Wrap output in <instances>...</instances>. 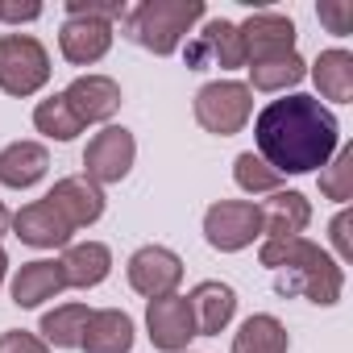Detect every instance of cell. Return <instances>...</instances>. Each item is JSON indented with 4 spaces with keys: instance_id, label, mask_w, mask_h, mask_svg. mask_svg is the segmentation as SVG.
<instances>
[{
    "instance_id": "obj_1",
    "label": "cell",
    "mask_w": 353,
    "mask_h": 353,
    "mask_svg": "<svg viewBox=\"0 0 353 353\" xmlns=\"http://www.w3.org/2000/svg\"><path fill=\"white\" fill-rule=\"evenodd\" d=\"M258 158L274 166L279 174H312L324 170L328 158L341 145V125L332 108H324L316 96L291 92L283 100H270L254 121Z\"/></svg>"
},
{
    "instance_id": "obj_2",
    "label": "cell",
    "mask_w": 353,
    "mask_h": 353,
    "mask_svg": "<svg viewBox=\"0 0 353 353\" xmlns=\"http://www.w3.org/2000/svg\"><path fill=\"white\" fill-rule=\"evenodd\" d=\"M258 258L266 270H274L279 295H303L316 307H332L345 291V270L341 262L320 250L307 237H287V241H262Z\"/></svg>"
},
{
    "instance_id": "obj_3",
    "label": "cell",
    "mask_w": 353,
    "mask_h": 353,
    "mask_svg": "<svg viewBox=\"0 0 353 353\" xmlns=\"http://www.w3.org/2000/svg\"><path fill=\"white\" fill-rule=\"evenodd\" d=\"M204 13L208 9L200 0H141L137 9L125 13V30L141 50L166 59L183 46V38L204 21Z\"/></svg>"
},
{
    "instance_id": "obj_4",
    "label": "cell",
    "mask_w": 353,
    "mask_h": 353,
    "mask_svg": "<svg viewBox=\"0 0 353 353\" xmlns=\"http://www.w3.org/2000/svg\"><path fill=\"white\" fill-rule=\"evenodd\" d=\"M50 83V54L34 34H0V92L38 96Z\"/></svg>"
},
{
    "instance_id": "obj_5",
    "label": "cell",
    "mask_w": 353,
    "mask_h": 353,
    "mask_svg": "<svg viewBox=\"0 0 353 353\" xmlns=\"http://www.w3.org/2000/svg\"><path fill=\"white\" fill-rule=\"evenodd\" d=\"M254 117V92L237 79H212L196 92V121L204 133L233 137Z\"/></svg>"
},
{
    "instance_id": "obj_6",
    "label": "cell",
    "mask_w": 353,
    "mask_h": 353,
    "mask_svg": "<svg viewBox=\"0 0 353 353\" xmlns=\"http://www.w3.org/2000/svg\"><path fill=\"white\" fill-rule=\"evenodd\" d=\"M204 237H208V245L221 250V254L250 250V245L262 237L258 204H254V200H216V204L204 212Z\"/></svg>"
},
{
    "instance_id": "obj_7",
    "label": "cell",
    "mask_w": 353,
    "mask_h": 353,
    "mask_svg": "<svg viewBox=\"0 0 353 353\" xmlns=\"http://www.w3.org/2000/svg\"><path fill=\"white\" fill-rule=\"evenodd\" d=\"M133 158H137V141L125 125H104L88 150H83V179H92L96 188H108V183H121L125 174L133 170Z\"/></svg>"
},
{
    "instance_id": "obj_8",
    "label": "cell",
    "mask_w": 353,
    "mask_h": 353,
    "mask_svg": "<svg viewBox=\"0 0 353 353\" xmlns=\"http://www.w3.org/2000/svg\"><path fill=\"white\" fill-rule=\"evenodd\" d=\"M129 287L145 299H162V295H179V283H183V258L166 250V245H141L133 250L129 266Z\"/></svg>"
},
{
    "instance_id": "obj_9",
    "label": "cell",
    "mask_w": 353,
    "mask_h": 353,
    "mask_svg": "<svg viewBox=\"0 0 353 353\" xmlns=\"http://www.w3.org/2000/svg\"><path fill=\"white\" fill-rule=\"evenodd\" d=\"M145 332L158 353H188L196 336V320L188 307V295H162L145 303Z\"/></svg>"
},
{
    "instance_id": "obj_10",
    "label": "cell",
    "mask_w": 353,
    "mask_h": 353,
    "mask_svg": "<svg viewBox=\"0 0 353 353\" xmlns=\"http://www.w3.org/2000/svg\"><path fill=\"white\" fill-rule=\"evenodd\" d=\"M237 34L245 46V67L279 59V54H295V21L283 13H250L237 26Z\"/></svg>"
},
{
    "instance_id": "obj_11",
    "label": "cell",
    "mask_w": 353,
    "mask_h": 353,
    "mask_svg": "<svg viewBox=\"0 0 353 353\" xmlns=\"http://www.w3.org/2000/svg\"><path fill=\"white\" fill-rule=\"evenodd\" d=\"M188 67H192V71H204V67L237 71V67H245V46H241L237 26L225 21V17H212V21L196 34V42L188 46Z\"/></svg>"
},
{
    "instance_id": "obj_12",
    "label": "cell",
    "mask_w": 353,
    "mask_h": 353,
    "mask_svg": "<svg viewBox=\"0 0 353 353\" xmlns=\"http://www.w3.org/2000/svg\"><path fill=\"white\" fill-rule=\"evenodd\" d=\"M63 100L71 104V112L79 117V125H104L121 108V83L112 75H79V79L67 83Z\"/></svg>"
},
{
    "instance_id": "obj_13",
    "label": "cell",
    "mask_w": 353,
    "mask_h": 353,
    "mask_svg": "<svg viewBox=\"0 0 353 353\" xmlns=\"http://www.w3.org/2000/svg\"><path fill=\"white\" fill-rule=\"evenodd\" d=\"M46 200L71 229H88V225H96L104 216V188H96L92 179H83V174L59 179Z\"/></svg>"
},
{
    "instance_id": "obj_14",
    "label": "cell",
    "mask_w": 353,
    "mask_h": 353,
    "mask_svg": "<svg viewBox=\"0 0 353 353\" xmlns=\"http://www.w3.org/2000/svg\"><path fill=\"white\" fill-rule=\"evenodd\" d=\"M188 307H192V320H196V336H221L237 316V291L221 279H204V283L192 287Z\"/></svg>"
},
{
    "instance_id": "obj_15",
    "label": "cell",
    "mask_w": 353,
    "mask_h": 353,
    "mask_svg": "<svg viewBox=\"0 0 353 353\" xmlns=\"http://www.w3.org/2000/svg\"><path fill=\"white\" fill-rule=\"evenodd\" d=\"M13 237L17 241H26V245H34V250H63V245H71V225L50 208V200L42 196V200H34V204H26L21 212H13Z\"/></svg>"
},
{
    "instance_id": "obj_16",
    "label": "cell",
    "mask_w": 353,
    "mask_h": 353,
    "mask_svg": "<svg viewBox=\"0 0 353 353\" xmlns=\"http://www.w3.org/2000/svg\"><path fill=\"white\" fill-rule=\"evenodd\" d=\"M262 216V237L266 241H287V237H303V229L312 225V204L303 192H270V200L258 204Z\"/></svg>"
},
{
    "instance_id": "obj_17",
    "label": "cell",
    "mask_w": 353,
    "mask_h": 353,
    "mask_svg": "<svg viewBox=\"0 0 353 353\" xmlns=\"http://www.w3.org/2000/svg\"><path fill=\"white\" fill-rule=\"evenodd\" d=\"M59 50L71 67H92L112 50V26L92 17H67L59 30Z\"/></svg>"
},
{
    "instance_id": "obj_18",
    "label": "cell",
    "mask_w": 353,
    "mask_h": 353,
    "mask_svg": "<svg viewBox=\"0 0 353 353\" xmlns=\"http://www.w3.org/2000/svg\"><path fill=\"white\" fill-rule=\"evenodd\" d=\"M9 291H13V303H17V307H42L46 299H54V295L67 291L63 266H59L54 258H34V262L17 266Z\"/></svg>"
},
{
    "instance_id": "obj_19",
    "label": "cell",
    "mask_w": 353,
    "mask_h": 353,
    "mask_svg": "<svg viewBox=\"0 0 353 353\" xmlns=\"http://www.w3.org/2000/svg\"><path fill=\"white\" fill-rule=\"evenodd\" d=\"M46 170H50V150L42 141H13L0 150V183L13 192L34 188L38 179H46Z\"/></svg>"
},
{
    "instance_id": "obj_20",
    "label": "cell",
    "mask_w": 353,
    "mask_h": 353,
    "mask_svg": "<svg viewBox=\"0 0 353 353\" xmlns=\"http://www.w3.org/2000/svg\"><path fill=\"white\" fill-rule=\"evenodd\" d=\"M59 266H63V283L67 287L88 291V287H100L112 274V250L104 241H79V245H67Z\"/></svg>"
},
{
    "instance_id": "obj_21",
    "label": "cell",
    "mask_w": 353,
    "mask_h": 353,
    "mask_svg": "<svg viewBox=\"0 0 353 353\" xmlns=\"http://www.w3.org/2000/svg\"><path fill=\"white\" fill-rule=\"evenodd\" d=\"M133 316L121 312V307H100L92 312L88 328H83V341L79 349L83 353H129L133 349Z\"/></svg>"
},
{
    "instance_id": "obj_22",
    "label": "cell",
    "mask_w": 353,
    "mask_h": 353,
    "mask_svg": "<svg viewBox=\"0 0 353 353\" xmlns=\"http://www.w3.org/2000/svg\"><path fill=\"white\" fill-rule=\"evenodd\" d=\"M307 75H312L316 88H320L316 100H332V104H349V100H353V54H349V50H341V46L324 50V54L312 63Z\"/></svg>"
},
{
    "instance_id": "obj_23",
    "label": "cell",
    "mask_w": 353,
    "mask_h": 353,
    "mask_svg": "<svg viewBox=\"0 0 353 353\" xmlns=\"http://www.w3.org/2000/svg\"><path fill=\"white\" fill-rule=\"evenodd\" d=\"M287 349H291V336L283 320L266 312L241 320V328L233 332V353H287Z\"/></svg>"
},
{
    "instance_id": "obj_24",
    "label": "cell",
    "mask_w": 353,
    "mask_h": 353,
    "mask_svg": "<svg viewBox=\"0 0 353 353\" xmlns=\"http://www.w3.org/2000/svg\"><path fill=\"white\" fill-rule=\"evenodd\" d=\"M88 320H92V307H88V303H59V307H50V312L42 316V328H38V332H42V341L54 345V349H79Z\"/></svg>"
},
{
    "instance_id": "obj_25",
    "label": "cell",
    "mask_w": 353,
    "mask_h": 353,
    "mask_svg": "<svg viewBox=\"0 0 353 353\" xmlns=\"http://www.w3.org/2000/svg\"><path fill=\"white\" fill-rule=\"evenodd\" d=\"M307 79V63L299 54H279L266 63H250V92H287Z\"/></svg>"
},
{
    "instance_id": "obj_26",
    "label": "cell",
    "mask_w": 353,
    "mask_h": 353,
    "mask_svg": "<svg viewBox=\"0 0 353 353\" xmlns=\"http://www.w3.org/2000/svg\"><path fill=\"white\" fill-rule=\"evenodd\" d=\"M34 129H38L42 137H50V141H75V137L83 133V125H79V117L71 112V104L63 100V92L38 100V108H34Z\"/></svg>"
},
{
    "instance_id": "obj_27",
    "label": "cell",
    "mask_w": 353,
    "mask_h": 353,
    "mask_svg": "<svg viewBox=\"0 0 353 353\" xmlns=\"http://www.w3.org/2000/svg\"><path fill=\"white\" fill-rule=\"evenodd\" d=\"M233 179H237V188L250 192L254 200H258V196H270V192H283V174H279L274 166H266L254 150H245V154L233 158Z\"/></svg>"
},
{
    "instance_id": "obj_28",
    "label": "cell",
    "mask_w": 353,
    "mask_h": 353,
    "mask_svg": "<svg viewBox=\"0 0 353 353\" xmlns=\"http://www.w3.org/2000/svg\"><path fill=\"white\" fill-rule=\"evenodd\" d=\"M320 196L336 200V204L353 200V145H336V154L320 170Z\"/></svg>"
},
{
    "instance_id": "obj_29",
    "label": "cell",
    "mask_w": 353,
    "mask_h": 353,
    "mask_svg": "<svg viewBox=\"0 0 353 353\" xmlns=\"http://www.w3.org/2000/svg\"><path fill=\"white\" fill-rule=\"evenodd\" d=\"M125 0H67V17H92V21H125Z\"/></svg>"
},
{
    "instance_id": "obj_30",
    "label": "cell",
    "mask_w": 353,
    "mask_h": 353,
    "mask_svg": "<svg viewBox=\"0 0 353 353\" xmlns=\"http://www.w3.org/2000/svg\"><path fill=\"white\" fill-rule=\"evenodd\" d=\"M316 13L328 26V34H336V38L353 34V5H345V0H328V5H320Z\"/></svg>"
},
{
    "instance_id": "obj_31",
    "label": "cell",
    "mask_w": 353,
    "mask_h": 353,
    "mask_svg": "<svg viewBox=\"0 0 353 353\" xmlns=\"http://www.w3.org/2000/svg\"><path fill=\"white\" fill-rule=\"evenodd\" d=\"M0 353H50V345L38 332L13 328V332H0Z\"/></svg>"
},
{
    "instance_id": "obj_32",
    "label": "cell",
    "mask_w": 353,
    "mask_h": 353,
    "mask_svg": "<svg viewBox=\"0 0 353 353\" xmlns=\"http://www.w3.org/2000/svg\"><path fill=\"white\" fill-rule=\"evenodd\" d=\"M349 229H353V216H349V208H341L332 216V225H328V237H332L341 262H353V237H349Z\"/></svg>"
},
{
    "instance_id": "obj_33",
    "label": "cell",
    "mask_w": 353,
    "mask_h": 353,
    "mask_svg": "<svg viewBox=\"0 0 353 353\" xmlns=\"http://www.w3.org/2000/svg\"><path fill=\"white\" fill-rule=\"evenodd\" d=\"M42 5L38 0H0V21L5 26H21V21H38Z\"/></svg>"
},
{
    "instance_id": "obj_34",
    "label": "cell",
    "mask_w": 353,
    "mask_h": 353,
    "mask_svg": "<svg viewBox=\"0 0 353 353\" xmlns=\"http://www.w3.org/2000/svg\"><path fill=\"white\" fill-rule=\"evenodd\" d=\"M9 221H13V212L5 208V200H0V233H5V229H9Z\"/></svg>"
},
{
    "instance_id": "obj_35",
    "label": "cell",
    "mask_w": 353,
    "mask_h": 353,
    "mask_svg": "<svg viewBox=\"0 0 353 353\" xmlns=\"http://www.w3.org/2000/svg\"><path fill=\"white\" fill-rule=\"evenodd\" d=\"M5 274H9V254L0 250V287H5Z\"/></svg>"
}]
</instances>
